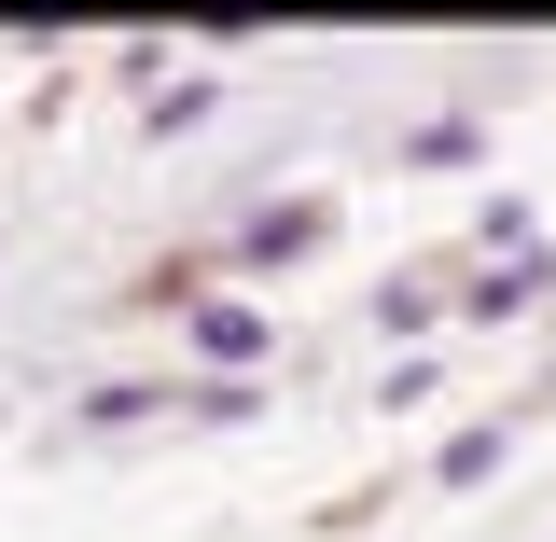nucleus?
Masks as SVG:
<instances>
[{"label":"nucleus","mask_w":556,"mask_h":542,"mask_svg":"<svg viewBox=\"0 0 556 542\" xmlns=\"http://www.w3.org/2000/svg\"><path fill=\"white\" fill-rule=\"evenodd\" d=\"M208 112H223V84H208V70H167V84L139 98V139H153V153H167V139H208Z\"/></svg>","instance_id":"39448f33"},{"label":"nucleus","mask_w":556,"mask_h":542,"mask_svg":"<svg viewBox=\"0 0 556 542\" xmlns=\"http://www.w3.org/2000/svg\"><path fill=\"white\" fill-rule=\"evenodd\" d=\"M543 292H556V251H515V265H473V278H459V320L501 335V320H529Z\"/></svg>","instance_id":"20e7f679"},{"label":"nucleus","mask_w":556,"mask_h":542,"mask_svg":"<svg viewBox=\"0 0 556 542\" xmlns=\"http://www.w3.org/2000/svg\"><path fill=\"white\" fill-rule=\"evenodd\" d=\"M515 459V417H473V431H445V459H431V487H486Z\"/></svg>","instance_id":"1a4fd4ad"},{"label":"nucleus","mask_w":556,"mask_h":542,"mask_svg":"<svg viewBox=\"0 0 556 542\" xmlns=\"http://www.w3.org/2000/svg\"><path fill=\"white\" fill-rule=\"evenodd\" d=\"M376 335H390V362H417V348L459 320V265H404V278H376V306H362Z\"/></svg>","instance_id":"7ed1b4c3"},{"label":"nucleus","mask_w":556,"mask_h":542,"mask_svg":"<svg viewBox=\"0 0 556 542\" xmlns=\"http://www.w3.org/2000/svg\"><path fill=\"white\" fill-rule=\"evenodd\" d=\"M473 153H486V112H431L390 139V167H473Z\"/></svg>","instance_id":"6e6552de"},{"label":"nucleus","mask_w":556,"mask_h":542,"mask_svg":"<svg viewBox=\"0 0 556 542\" xmlns=\"http://www.w3.org/2000/svg\"><path fill=\"white\" fill-rule=\"evenodd\" d=\"M167 390H181V376H112V390L70 404V431H139V417H167Z\"/></svg>","instance_id":"0eeeda50"},{"label":"nucleus","mask_w":556,"mask_h":542,"mask_svg":"<svg viewBox=\"0 0 556 542\" xmlns=\"http://www.w3.org/2000/svg\"><path fill=\"white\" fill-rule=\"evenodd\" d=\"M320 251H334V196H265V209H237L208 237L223 278H292V265H320Z\"/></svg>","instance_id":"f257e3e1"},{"label":"nucleus","mask_w":556,"mask_h":542,"mask_svg":"<svg viewBox=\"0 0 556 542\" xmlns=\"http://www.w3.org/2000/svg\"><path fill=\"white\" fill-rule=\"evenodd\" d=\"M167 417H195V431H251V417H265V376H181Z\"/></svg>","instance_id":"423d86ee"},{"label":"nucleus","mask_w":556,"mask_h":542,"mask_svg":"<svg viewBox=\"0 0 556 542\" xmlns=\"http://www.w3.org/2000/svg\"><path fill=\"white\" fill-rule=\"evenodd\" d=\"M181 348H195V376H265L278 320L251 306V292H195V306H181Z\"/></svg>","instance_id":"f03ea898"}]
</instances>
